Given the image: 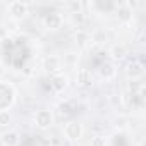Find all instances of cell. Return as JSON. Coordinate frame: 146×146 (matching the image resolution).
Here are the masks:
<instances>
[{
  "instance_id": "3",
  "label": "cell",
  "mask_w": 146,
  "mask_h": 146,
  "mask_svg": "<svg viewBox=\"0 0 146 146\" xmlns=\"http://www.w3.org/2000/svg\"><path fill=\"white\" fill-rule=\"evenodd\" d=\"M35 122L40 129H48L53 124V115L48 110H38L36 115H35Z\"/></svg>"
},
{
  "instance_id": "13",
  "label": "cell",
  "mask_w": 146,
  "mask_h": 146,
  "mask_svg": "<svg viewBox=\"0 0 146 146\" xmlns=\"http://www.w3.org/2000/svg\"><path fill=\"white\" fill-rule=\"evenodd\" d=\"M119 14H120V17L125 21V19H129L131 17V9H129V5H125V7H122V9H119Z\"/></svg>"
},
{
  "instance_id": "10",
  "label": "cell",
  "mask_w": 146,
  "mask_h": 146,
  "mask_svg": "<svg viewBox=\"0 0 146 146\" xmlns=\"http://www.w3.org/2000/svg\"><path fill=\"white\" fill-rule=\"evenodd\" d=\"M129 76H132V78H139L141 74H143V64H139V62H132L131 65H129Z\"/></svg>"
},
{
  "instance_id": "5",
  "label": "cell",
  "mask_w": 146,
  "mask_h": 146,
  "mask_svg": "<svg viewBox=\"0 0 146 146\" xmlns=\"http://www.w3.org/2000/svg\"><path fill=\"white\" fill-rule=\"evenodd\" d=\"M43 23H45V26H46L48 29H58V28L62 26V16H60L58 12H50V14L45 16Z\"/></svg>"
},
{
  "instance_id": "6",
  "label": "cell",
  "mask_w": 146,
  "mask_h": 146,
  "mask_svg": "<svg viewBox=\"0 0 146 146\" xmlns=\"http://www.w3.org/2000/svg\"><path fill=\"white\" fill-rule=\"evenodd\" d=\"M2 141H4L5 146H17L19 141H21V137H19V134L16 131H9V132L2 134Z\"/></svg>"
},
{
  "instance_id": "4",
  "label": "cell",
  "mask_w": 146,
  "mask_h": 146,
  "mask_svg": "<svg viewBox=\"0 0 146 146\" xmlns=\"http://www.w3.org/2000/svg\"><path fill=\"white\" fill-rule=\"evenodd\" d=\"M9 12L17 21V19H21V17H24L28 14V5L24 2H11L9 4Z\"/></svg>"
},
{
  "instance_id": "9",
  "label": "cell",
  "mask_w": 146,
  "mask_h": 146,
  "mask_svg": "<svg viewBox=\"0 0 146 146\" xmlns=\"http://www.w3.org/2000/svg\"><path fill=\"white\" fill-rule=\"evenodd\" d=\"M45 67L48 70H58L60 69V58L57 55H50L45 58Z\"/></svg>"
},
{
  "instance_id": "2",
  "label": "cell",
  "mask_w": 146,
  "mask_h": 146,
  "mask_svg": "<svg viewBox=\"0 0 146 146\" xmlns=\"http://www.w3.org/2000/svg\"><path fill=\"white\" fill-rule=\"evenodd\" d=\"M64 134H65V137L70 139V141L81 139V136H83V125H81L79 122L70 120V122L65 124V127H64Z\"/></svg>"
},
{
  "instance_id": "8",
  "label": "cell",
  "mask_w": 146,
  "mask_h": 146,
  "mask_svg": "<svg viewBox=\"0 0 146 146\" xmlns=\"http://www.w3.org/2000/svg\"><path fill=\"white\" fill-rule=\"evenodd\" d=\"M52 86H53L55 91L64 90V88L67 86V78H65L64 74H55V76L52 78Z\"/></svg>"
},
{
  "instance_id": "11",
  "label": "cell",
  "mask_w": 146,
  "mask_h": 146,
  "mask_svg": "<svg viewBox=\"0 0 146 146\" xmlns=\"http://www.w3.org/2000/svg\"><path fill=\"white\" fill-rule=\"evenodd\" d=\"M11 124V113L9 112H0V127H5Z\"/></svg>"
},
{
  "instance_id": "14",
  "label": "cell",
  "mask_w": 146,
  "mask_h": 146,
  "mask_svg": "<svg viewBox=\"0 0 146 146\" xmlns=\"http://www.w3.org/2000/svg\"><path fill=\"white\" fill-rule=\"evenodd\" d=\"M90 144L91 146H105V139L102 136H95V137H91V143Z\"/></svg>"
},
{
  "instance_id": "12",
  "label": "cell",
  "mask_w": 146,
  "mask_h": 146,
  "mask_svg": "<svg viewBox=\"0 0 146 146\" xmlns=\"http://www.w3.org/2000/svg\"><path fill=\"white\" fill-rule=\"evenodd\" d=\"M112 53H113V57H115V58H122V57L125 55V48H124L122 45H120V46L117 45V46H113V50H112Z\"/></svg>"
},
{
  "instance_id": "15",
  "label": "cell",
  "mask_w": 146,
  "mask_h": 146,
  "mask_svg": "<svg viewBox=\"0 0 146 146\" xmlns=\"http://www.w3.org/2000/svg\"><path fill=\"white\" fill-rule=\"evenodd\" d=\"M125 122H127V119H125V117H120V119H117V120H115V125H117V127H120V129H124V127L127 125Z\"/></svg>"
},
{
  "instance_id": "7",
  "label": "cell",
  "mask_w": 146,
  "mask_h": 146,
  "mask_svg": "<svg viewBox=\"0 0 146 146\" xmlns=\"http://www.w3.org/2000/svg\"><path fill=\"white\" fill-rule=\"evenodd\" d=\"M91 83V74H90V70L86 69H81L78 72V76H76V84L78 86H88Z\"/></svg>"
},
{
  "instance_id": "1",
  "label": "cell",
  "mask_w": 146,
  "mask_h": 146,
  "mask_svg": "<svg viewBox=\"0 0 146 146\" xmlns=\"http://www.w3.org/2000/svg\"><path fill=\"white\" fill-rule=\"evenodd\" d=\"M14 102V90L9 84L0 83V112H4Z\"/></svg>"
}]
</instances>
